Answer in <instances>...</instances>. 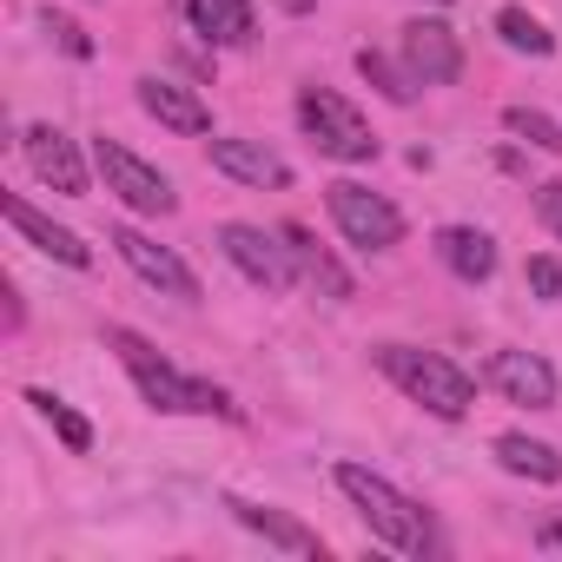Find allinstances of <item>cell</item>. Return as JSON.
Returning <instances> with one entry per match:
<instances>
[{
    "mask_svg": "<svg viewBox=\"0 0 562 562\" xmlns=\"http://www.w3.org/2000/svg\"><path fill=\"white\" fill-rule=\"evenodd\" d=\"M106 245L146 278L153 292H166V299H179V305H199V278H192V265H186L172 245H159V238H146V232H133V225H113Z\"/></svg>",
    "mask_w": 562,
    "mask_h": 562,
    "instance_id": "8",
    "label": "cell"
},
{
    "mask_svg": "<svg viewBox=\"0 0 562 562\" xmlns=\"http://www.w3.org/2000/svg\"><path fill=\"white\" fill-rule=\"evenodd\" d=\"M47 34H54V41H60V54H74V60H87V54H93V41H87L74 21H60V14H47Z\"/></svg>",
    "mask_w": 562,
    "mask_h": 562,
    "instance_id": "25",
    "label": "cell"
},
{
    "mask_svg": "<svg viewBox=\"0 0 562 562\" xmlns=\"http://www.w3.org/2000/svg\"><path fill=\"white\" fill-rule=\"evenodd\" d=\"M522 278H529V292H536L542 305H562V258H549V251H536Z\"/></svg>",
    "mask_w": 562,
    "mask_h": 562,
    "instance_id": "24",
    "label": "cell"
},
{
    "mask_svg": "<svg viewBox=\"0 0 562 562\" xmlns=\"http://www.w3.org/2000/svg\"><path fill=\"white\" fill-rule=\"evenodd\" d=\"M358 74H364V80H371V87H378V93H384L391 106H411V93H417V80H411V67H397V60H384L378 47H364V54H358Z\"/></svg>",
    "mask_w": 562,
    "mask_h": 562,
    "instance_id": "22",
    "label": "cell"
},
{
    "mask_svg": "<svg viewBox=\"0 0 562 562\" xmlns=\"http://www.w3.org/2000/svg\"><path fill=\"white\" fill-rule=\"evenodd\" d=\"M93 166H100V179H106V192L126 205V212H146V218H166V212H179V192H172V179L159 172V166H146L133 146H120V139H93Z\"/></svg>",
    "mask_w": 562,
    "mask_h": 562,
    "instance_id": "5",
    "label": "cell"
},
{
    "mask_svg": "<svg viewBox=\"0 0 562 562\" xmlns=\"http://www.w3.org/2000/svg\"><path fill=\"white\" fill-rule=\"evenodd\" d=\"M21 153H27V166H34V179L41 186H54L60 199H87V159H80V146L60 133V126H27L21 133Z\"/></svg>",
    "mask_w": 562,
    "mask_h": 562,
    "instance_id": "9",
    "label": "cell"
},
{
    "mask_svg": "<svg viewBox=\"0 0 562 562\" xmlns=\"http://www.w3.org/2000/svg\"><path fill=\"white\" fill-rule=\"evenodd\" d=\"M496 41L509 54H529V60H549L555 54V34L529 14V8H496Z\"/></svg>",
    "mask_w": 562,
    "mask_h": 562,
    "instance_id": "20",
    "label": "cell"
},
{
    "mask_svg": "<svg viewBox=\"0 0 562 562\" xmlns=\"http://www.w3.org/2000/svg\"><path fill=\"white\" fill-rule=\"evenodd\" d=\"M212 172H225V179H238V186H292V166L278 159L265 139H238V133H225V139H212Z\"/></svg>",
    "mask_w": 562,
    "mask_h": 562,
    "instance_id": "14",
    "label": "cell"
},
{
    "mask_svg": "<svg viewBox=\"0 0 562 562\" xmlns=\"http://www.w3.org/2000/svg\"><path fill=\"white\" fill-rule=\"evenodd\" d=\"M0 205H8V225L34 245V251H47L54 265H67V271H87L93 265V245L80 238V232H67V225H54L41 205H27L21 192H8V199H0Z\"/></svg>",
    "mask_w": 562,
    "mask_h": 562,
    "instance_id": "11",
    "label": "cell"
},
{
    "mask_svg": "<svg viewBox=\"0 0 562 562\" xmlns=\"http://www.w3.org/2000/svg\"><path fill=\"white\" fill-rule=\"evenodd\" d=\"M299 126H305V139H312L325 159H345V166H371V159H378L371 120H364L345 93H331V87H305V93H299Z\"/></svg>",
    "mask_w": 562,
    "mask_h": 562,
    "instance_id": "4",
    "label": "cell"
},
{
    "mask_svg": "<svg viewBox=\"0 0 562 562\" xmlns=\"http://www.w3.org/2000/svg\"><path fill=\"white\" fill-rule=\"evenodd\" d=\"M225 509H232L251 536H265L271 549H285V555H325V536H318L312 522L285 516V509H271V503H245V496H225Z\"/></svg>",
    "mask_w": 562,
    "mask_h": 562,
    "instance_id": "15",
    "label": "cell"
},
{
    "mask_svg": "<svg viewBox=\"0 0 562 562\" xmlns=\"http://www.w3.org/2000/svg\"><path fill=\"white\" fill-rule=\"evenodd\" d=\"M404 67L417 87H450L463 74V47L443 21H404Z\"/></svg>",
    "mask_w": 562,
    "mask_h": 562,
    "instance_id": "10",
    "label": "cell"
},
{
    "mask_svg": "<svg viewBox=\"0 0 562 562\" xmlns=\"http://www.w3.org/2000/svg\"><path fill=\"white\" fill-rule=\"evenodd\" d=\"M331 483L351 496V509L364 516V529H371L384 549H397V555H430V522H424V509H417L391 476H378V470H364V463H338Z\"/></svg>",
    "mask_w": 562,
    "mask_h": 562,
    "instance_id": "3",
    "label": "cell"
},
{
    "mask_svg": "<svg viewBox=\"0 0 562 562\" xmlns=\"http://www.w3.org/2000/svg\"><path fill=\"white\" fill-rule=\"evenodd\" d=\"M536 212H542V225L562 238V179H549V186H536Z\"/></svg>",
    "mask_w": 562,
    "mask_h": 562,
    "instance_id": "26",
    "label": "cell"
},
{
    "mask_svg": "<svg viewBox=\"0 0 562 562\" xmlns=\"http://www.w3.org/2000/svg\"><path fill=\"white\" fill-rule=\"evenodd\" d=\"M27 404H34V411L54 424V437H60L74 457H87V450H93V424H87V417L67 404V397H54V391H27Z\"/></svg>",
    "mask_w": 562,
    "mask_h": 562,
    "instance_id": "21",
    "label": "cell"
},
{
    "mask_svg": "<svg viewBox=\"0 0 562 562\" xmlns=\"http://www.w3.org/2000/svg\"><path fill=\"white\" fill-rule=\"evenodd\" d=\"M503 126H509L516 139H529V146H542V153H562V120H549V113H536V106H509Z\"/></svg>",
    "mask_w": 562,
    "mask_h": 562,
    "instance_id": "23",
    "label": "cell"
},
{
    "mask_svg": "<svg viewBox=\"0 0 562 562\" xmlns=\"http://www.w3.org/2000/svg\"><path fill=\"white\" fill-rule=\"evenodd\" d=\"M378 358V371L411 397V404H424L430 417H443V424H457V417H470V404H476V378L463 371V364H450L443 351H417V345H378L371 351Z\"/></svg>",
    "mask_w": 562,
    "mask_h": 562,
    "instance_id": "2",
    "label": "cell"
},
{
    "mask_svg": "<svg viewBox=\"0 0 562 562\" xmlns=\"http://www.w3.org/2000/svg\"><path fill=\"white\" fill-rule=\"evenodd\" d=\"M325 212H331V225L345 232V245H358V251H391V245L404 238V212H397L384 192L358 186V179H331V186H325Z\"/></svg>",
    "mask_w": 562,
    "mask_h": 562,
    "instance_id": "6",
    "label": "cell"
},
{
    "mask_svg": "<svg viewBox=\"0 0 562 562\" xmlns=\"http://www.w3.org/2000/svg\"><path fill=\"white\" fill-rule=\"evenodd\" d=\"M179 14L205 47H245L251 41V0H179Z\"/></svg>",
    "mask_w": 562,
    "mask_h": 562,
    "instance_id": "16",
    "label": "cell"
},
{
    "mask_svg": "<svg viewBox=\"0 0 562 562\" xmlns=\"http://www.w3.org/2000/svg\"><path fill=\"white\" fill-rule=\"evenodd\" d=\"M496 463H503L509 476H529V483H562V450H555V443H536V437H522V430H503V437H496Z\"/></svg>",
    "mask_w": 562,
    "mask_h": 562,
    "instance_id": "18",
    "label": "cell"
},
{
    "mask_svg": "<svg viewBox=\"0 0 562 562\" xmlns=\"http://www.w3.org/2000/svg\"><path fill=\"white\" fill-rule=\"evenodd\" d=\"M437 8H450V0H437Z\"/></svg>",
    "mask_w": 562,
    "mask_h": 562,
    "instance_id": "28",
    "label": "cell"
},
{
    "mask_svg": "<svg viewBox=\"0 0 562 562\" xmlns=\"http://www.w3.org/2000/svg\"><path fill=\"white\" fill-rule=\"evenodd\" d=\"M106 345L120 351V364H126V378L139 384V397L153 404V411H199V417H232L238 424V404L218 391V384H205V378H186V371H172L139 331H126V325H113L106 331Z\"/></svg>",
    "mask_w": 562,
    "mask_h": 562,
    "instance_id": "1",
    "label": "cell"
},
{
    "mask_svg": "<svg viewBox=\"0 0 562 562\" xmlns=\"http://www.w3.org/2000/svg\"><path fill=\"white\" fill-rule=\"evenodd\" d=\"M490 384L509 404H522V411H555V371L536 351H496L490 358Z\"/></svg>",
    "mask_w": 562,
    "mask_h": 562,
    "instance_id": "13",
    "label": "cell"
},
{
    "mask_svg": "<svg viewBox=\"0 0 562 562\" xmlns=\"http://www.w3.org/2000/svg\"><path fill=\"white\" fill-rule=\"evenodd\" d=\"M536 542H542V549H562V516H555V522H542V536H536Z\"/></svg>",
    "mask_w": 562,
    "mask_h": 562,
    "instance_id": "27",
    "label": "cell"
},
{
    "mask_svg": "<svg viewBox=\"0 0 562 562\" xmlns=\"http://www.w3.org/2000/svg\"><path fill=\"white\" fill-rule=\"evenodd\" d=\"M437 258L463 278V285H483V278L496 271V238L476 232V225H443L437 232Z\"/></svg>",
    "mask_w": 562,
    "mask_h": 562,
    "instance_id": "17",
    "label": "cell"
},
{
    "mask_svg": "<svg viewBox=\"0 0 562 562\" xmlns=\"http://www.w3.org/2000/svg\"><path fill=\"white\" fill-rule=\"evenodd\" d=\"M218 251L251 278V285H265V292H292L299 285V258H292V245H285V232H265V225H218Z\"/></svg>",
    "mask_w": 562,
    "mask_h": 562,
    "instance_id": "7",
    "label": "cell"
},
{
    "mask_svg": "<svg viewBox=\"0 0 562 562\" xmlns=\"http://www.w3.org/2000/svg\"><path fill=\"white\" fill-rule=\"evenodd\" d=\"M139 106L166 126V133H186V139H205L212 133V106L199 100V87H186V80H159V74H146L139 87Z\"/></svg>",
    "mask_w": 562,
    "mask_h": 562,
    "instance_id": "12",
    "label": "cell"
},
{
    "mask_svg": "<svg viewBox=\"0 0 562 562\" xmlns=\"http://www.w3.org/2000/svg\"><path fill=\"white\" fill-rule=\"evenodd\" d=\"M278 232H285V245H292L299 271H312V278H318V285H325L331 299H351V278L338 271V258H331V251H325V245H318V238H312L305 225H278Z\"/></svg>",
    "mask_w": 562,
    "mask_h": 562,
    "instance_id": "19",
    "label": "cell"
}]
</instances>
